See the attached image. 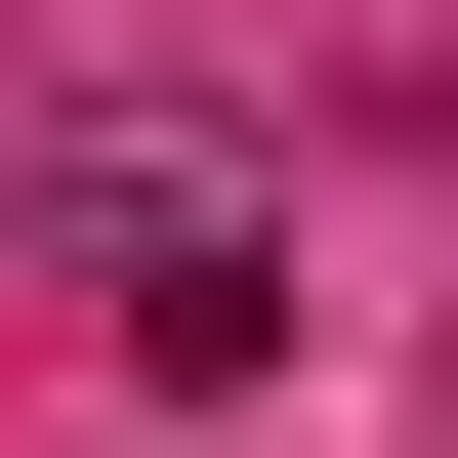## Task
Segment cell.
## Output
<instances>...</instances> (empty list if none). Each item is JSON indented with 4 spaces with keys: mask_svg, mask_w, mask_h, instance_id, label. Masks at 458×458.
<instances>
[{
    "mask_svg": "<svg viewBox=\"0 0 458 458\" xmlns=\"http://www.w3.org/2000/svg\"><path fill=\"white\" fill-rule=\"evenodd\" d=\"M42 250H84L125 375H292V167L250 125H42Z\"/></svg>",
    "mask_w": 458,
    "mask_h": 458,
    "instance_id": "1",
    "label": "cell"
}]
</instances>
